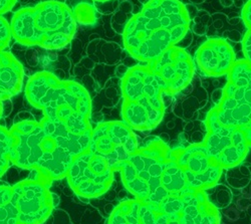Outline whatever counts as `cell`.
<instances>
[{
	"label": "cell",
	"mask_w": 251,
	"mask_h": 224,
	"mask_svg": "<svg viewBox=\"0 0 251 224\" xmlns=\"http://www.w3.org/2000/svg\"><path fill=\"white\" fill-rule=\"evenodd\" d=\"M13 137L12 164L31 170L50 185L67 177L74 159L90 149L92 132L78 135L65 124L44 117L24 120L9 130Z\"/></svg>",
	"instance_id": "cell-1"
},
{
	"label": "cell",
	"mask_w": 251,
	"mask_h": 224,
	"mask_svg": "<svg viewBox=\"0 0 251 224\" xmlns=\"http://www.w3.org/2000/svg\"><path fill=\"white\" fill-rule=\"evenodd\" d=\"M190 16L180 0H149L126 25L124 47L141 63L148 64L186 36Z\"/></svg>",
	"instance_id": "cell-2"
},
{
	"label": "cell",
	"mask_w": 251,
	"mask_h": 224,
	"mask_svg": "<svg viewBox=\"0 0 251 224\" xmlns=\"http://www.w3.org/2000/svg\"><path fill=\"white\" fill-rule=\"evenodd\" d=\"M25 98L44 117L60 122L72 132H93L92 100L87 90L74 80H64L50 72L34 74L25 87Z\"/></svg>",
	"instance_id": "cell-3"
},
{
	"label": "cell",
	"mask_w": 251,
	"mask_h": 224,
	"mask_svg": "<svg viewBox=\"0 0 251 224\" xmlns=\"http://www.w3.org/2000/svg\"><path fill=\"white\" fill-rule=\"evenodd\" d=\"M10 26L18 44L56 50L66 48L73 40L76 19L66 3L50 0L17 10Z\"/></svg>",
	"instance_id": "cell-4"
},
{
	"label": "cell",
	"mask_w": 251,
	"mask_h": 224,
	"mask_svg": "<svg viewBox=\"0 0 251 224\" xmlns=\"http://www.w3.org/2000/svg\"><path fill=\"white\" fill-rule=\"evenodd\" d=\"M114 172L106 159L88 150L74 159L67 179L75 195L92 199L109 191Z\"/></svg>",
	"instance_id": "cell-5"
},
{
	"label": "cell",
	"mask_w": 251,
	"mask_h": 224,
	"mask_svg": "<svg viewBox=\"0 0 251 224\" xmlns=\"http://www.w3.org/2000/svg\"><path fill=\"white\" fill-rule=\"evenodd\" d=\"M139 147V140L133 129L123 121H110L93 129L89 150L103 157L116 171Z\"/></svg>",
	"instance_id": "cell-6"
},
{
	"label": "cell",
	"mask_w": 251,
	"mask_h": 224,
	"mask_svg": "<svg viewBox=\"0 0 251 224\" xmlns=\"http://www.w3.org/2000/svg\"><path fill=\"white\" fill-rule=\"evenodd\" d=\"M19 224H43L54 209L50 184L34 176L12 186Z\"/></svg>",
	"instance_id": "cell-7"
},
{
	"label": "cell",
	"mask_w": 251,
	"mask_h": 224,
	"mask_svg": "<svg viewBox=\"0 0 251 224\" xmlns=\"http://www.w3.org/2000/svg\"><path fill=\"white\" fill-rule=\"evenodd\" d=\"M150 70L164 81L166 94L175 95L190 85L195 73L192 56L175 46L147 64Z\"/></svg>",
	"instance_id": "cell-8"
},
{
	"label": "cell",
	"mask_w": 251,
	"mask_h": 224,
	"mask_svg": "<svg viewBox=\"0 0 251 224\" xmlns=\"http://www.w3.org/2000/svg\"><path fill=\"white\" fill-rule=\"evenodd\" d=\"M235 62V52L232 47L222 38L207 39L195 53V63L198 69L207 76L227 75Z\"/></svg>",
	"instance_id": "cell-9"
},
{
	"label": "cell",
	"mask_w": 251,
	"mask_h": 224,
	"mask_svg": "<svg viewBox=\"0 0 251 224\" xmlns=\"http://www.w3.org/2000/svg\"><path fill=\"white\" fill-rule=\"evenodd\" d=\"M25 70L9 51H0V99L8 100L22 92Z\"/></svg>",
	"instance_id": "cell-10"
},
{
	"label": "cell",
	"mask_w": 251,
	"mask_h": 224,
	"mask_svg": "<svg viewBox=\"0 0 251 224\" xmlns=\"http://www.w3.org/2000/svg\"><path fill=\"white\" fill-rule=\"evenodd\" d=\"M121 174L123 185L140 202H146L151 193L149 183L141 178L134 167L127 161H125L116 168Z\"/></svg>",
	"instance_id": "cell-11"
},
{
	"label": "cell",
	"mask_w": 251,
	"mask_h": 224,
	"mask_svg": "<svg viewBox=\"0 0 251 224\" xmlns=\"http://www.w3.org/2000/svg\"><path fill=\"white\" fill-rule=\"evenodd\" d=\"M161 183L170 195L176 196H179V192L187 185L185 170L177 164V162L172 157V153L161 177Z\"/></svg>",
	"instance_id": "cell-12"
},
{
	"label": "cell",
	"mask_w": 251,
	"mask_h": 224,
	"mask_svg": "<svg viewBox=\"0 0 251 224\" xmlns=\"http://www.w3.org/2000/svg\"><path fill=\"white\" fill-rule=\"evenodd\" d=\"M141 204L142 202L137 199L121 202L111 213L107 224H140Z\"/></svg>",
	"instance_id": "cell-13"
},
{
	"label": "cell",
	"mask_w": 251,
	"mask_h": 224,
	"mask_svg": "<svg viewBox=\"0 0 251 224\" xmlns=\"http://www.w3.org/2000/svg\"><path fill=\"white\" fill-rule=\"evenodd\" d=\"M0 224H19L12 186L0 185Z\"/></svg>",
	"instance_id": "cell-14"
},
{
	"label": "cell",
	"mask_w": 251,
	"mask_h": 224,
	"mask_svg": "<svg viewBox=\"0 0 251 224\" xmlns=\"http://www.w3.org/2000/svg\"><path fill=\"white\" fill-rule=\"evenodd\" d=\"M231 135L223 136L215 133L207 132V135L203 140V144L207 150L209 157L216 161V159L226 148L233 145Z\"/></svg>",
	"instance_id": "cell-15"
},
{
	"label": "cell",
	"mask_w": 251,
	"mask_h": 224,
	"mask_svg": "<svg viewBox=\"0 0 251 224\" xmlns=\"http://www.w3.org/2000/svg\"><path fill=\"white\" fill-rule=\"evenodd\" d=\"M13 148V137L10 131L0 126V178H1L12 164L11 154Z\"/></svg>",
	"instance_id": "cell-16"
},
{
	"label": "cell",
	"mask_w": 251,
	"mask_h": 224,
	"mask_svg": "<svg viewBox=\"0 0 251 224\" xmlns=\"http://www.w3.org/2000/svg\"><path fill=\"white\" fill-rule=\"evenodd\" d=\"M249 150V146H234L231 145L226 148L220 156L216 159V162L223 168V169H231L237 165L245 159Z\"/></svg>",
	"instance_id": "cell-17"
},
{
	"label": "cell",
	"mask_w": 251,
	"mask_h": 224,
	"mask_svg": "<svg viewBox=\"0 0 251 224\" xmlns=\"http://www.w3.org/2000/svg\"><path fill=\"white\" fill-rule=\"evenodd\" d=\"M165 214L169 216L170 220H178L185 208V203L180 196L170 195L167 197L160 205Z\"/></svg>",
	"instance_id": "cell-18"
},
{
	"label": "cell",
	"mask_w": 251,
	"mask_h": 224,
	"mask_svg": "<svg viewBox=\"0 0 251 224\" xmlns=\"http://www.w3.org/2000/svg\"><path fill=\"white\" fill-rule=\"evenodd\" d=\"M12 37L10 24L2 15H0V51L8 48Z\"/></svg>",
	"instance_id": "cell-19"
},
{
	"label": "cell",
	"mask_w": 251,
	"mask_h": 224,
	"mask_svg": "<svg viewBox=\"0 0 251 224\" xmlns=\"http://www.w3.org/2000/svg\"><path fill=\"white\" fill-rule=\"evenodd\" d=\"M74 13H75V19L76 18L79 19L83 15V17L80 19V23H83V24H91L92 18L95 16L93 7L87 3H81L77 5Z\"/></svg>",
	"instance_id": "cell-20"
},
{
	"label": "cell",
	"mask_w": 251,
	"mask_h": 224,
	"mask_svg": "<svg viewBox=\"0 0 251 224\" xmlns=\"http://www.w3.org/2000/svg\"><path fill=\"white\" fill-rule=\"evenodd\" d=\"M168 196H170V193L167 191L163 186H160L156 190L152 191L150 193L147 201L143 202V203H151V204L160 206L162 204V202Z\"/></svg>",
	"instance_id": "cell-21"
},
{
	"label": "cell",
	"mask_w": 251,
	"mask_h": 224,
	"mask_svg": "<svg viewBox=\"0 0 251 224\" xmlns=\"http://www.w3.org/2000/svg\"><path fill=\"white\" fill-rule=\"evenodd\" d=\"M242 50L245 59L251 63V27L247 28L246 33L242 39Z\"/></svg>",
	"instance_id": "cell-22"
},
{
	"label": "cell",
	"mask_w": 251,
	"mask_h": 224,
	"mask_svg": "<svg viewBox=\"0 0 251 224\" xmlns=\"http://www.w3.org/2000/svg\"><path fill=\"white\" fill-rule=\"evenodd\" d=\"M241 16L246 28H250L251 27V0H248V1L244 4Z\"/></svg>",
	"instance_id": "cell-23"
},
{
	"label": "cell",
	"mask_w": 251,
	"mask_h": 224,
	"mask_svg": "<svg viewBox=\"0 0 251 224\" xmlns=\"http://www.w3.org/2000/svg\"><path fill=\"white\" fill-rule=\"evenodd\" d=\"M16 2L17 0H0V15L10 11Z\"/></svg>",
	"instance_id": "cell-24"
},
{
	"label": "cell",
	"mask_w": 251,
	"mask_h": 224,
	"mask_svg": "<svg viewBox=\"0 0 251 224\" xmlns=\"http://www.w3.org/2000/svg\"><path fill=\"white\" fill-rule=\"evenodd\" d=\"M225 215L230 219V220H237L239 217V212L238 210L235 208H231V209H227L225 211Z\"/></svg>",
	"instance_id": "cell-25"
},
{
	"label": "cell",
	"mask_w": 251,
	"mask_h": 224,
	"mask_svg": "<svg viewBox=\"0 0 251 224\" xmlns=\"http://www.w3.org/2000/svg\"><path fill=\"white\" fill-rule=\"evenodd\" d=\"M4 101H5V100H2L1 99H0V119L2 118L3 113H4V105H3Z\"/></svg>",
	"instance_id": "cell-26"
},
{
	"label": "cell",
	"mask_w": 251,
	"mask_h": 224,
	"mask_svg": "<svg viewBox=\"0 0 251 224\" xmlns=\"http://www.w3.org/2000/svg\"><path fill=\"white\" fill-rule=\"evenodd\" d=\"M169 224H180V222L178 220H170Z\"/></svg>",
	"instance_id": "cell-27"
},
{
	"label": "cell",
	"mask_w": 251,
	"mask_h": 224,
	"mask_svg": "<svg viewBox=\"0 0 251 224\" xmlns=\"http://www.w3.org/2000/svg\"><path fill=\"white\" fill-rule=\"evenodd\" d=\"M93 1H97V2H106V1H109V0H93Z\"/></svg>",
	"instance_id": "cell-28"
}]
</instances>
